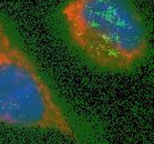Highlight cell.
I'll list each match as a JSON object with an SVG mask.
<instances>
[{"label": "cell", "mask_w": 154, "mask_h": 144, "mask_svg": "<svg viewBox=\"0 0 154 144\" xmlns=\"http://www.w3.org/2000/svg\"><path fill=\"white\" fill-rule=\"evenodd\" d=\"M61 14L71 42L102 69L129 71L147 54L146 26L128 0H69Z\"/></svg>", "instance_id": "obj_1"}, {"label": "cell", "mask_w": 154, "mask_h": 144, "mask_svg": "<svg viewBox=\"0 0 154 144\" xmlns=\"http://www.w3.org/2000/svg\"><path fill=\"white\" fill-rule=\"evenodd\" d=\"M0 123L77 134L35 64L0 20Z\"/></svg>", "instance_id": "obj_2"}]
</instances>
